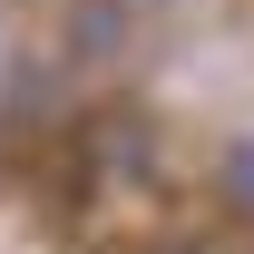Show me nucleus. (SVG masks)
I'll use <instances>...</instances> for the list:
<instances>
[{"label":"nucleus","mask_w":254,"mask_h":254,"mask_svg":"<svg viewBox=\"0 0 254 254\" xmlns=\"http://www.w3.org/2000/svg\"><path fill=\"white\" fill-rule=\"evenodd\" d=\"M235 195L254 205V147H235Z\"/></svg>","instance_id":"1"},{"label":"nucleus","mask_w":254,"mask_h":254,"mask_svg":"<svg viewBox=\"0 0 254 254\" xmlns=\"http://www.w3.org/2000/svg\"><path fill=\"white\" fill-rule=\"evenodd\" d=\"M0 78H10V30H0Z\"/></svg>","instance_id":"2"}]
</instances>
